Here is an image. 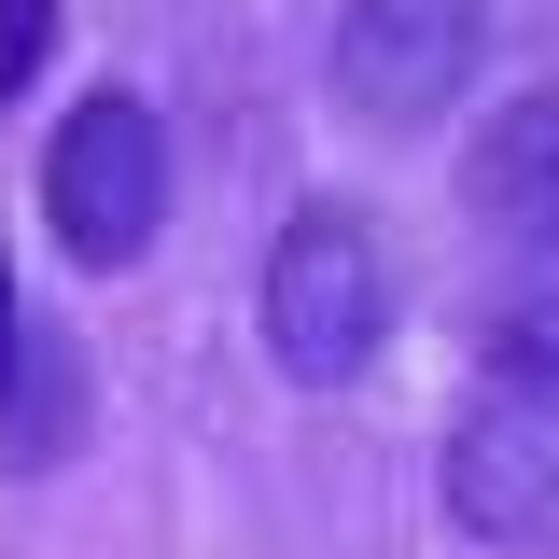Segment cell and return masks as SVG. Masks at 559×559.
Wrapping results in <instances>:
<instances>
[{
	"mask_svg": "<svg viewBox=\"0 0 559 559\" xmlns=\"http://www.w3.org/2000/svg\"><path fill=\"white\" fill-rule=\"evenodd\" d=\"M266 349L294 392H349L392 349V252L364 210H294L266 252Z\"/></svg>",
	"mask_w": 559,
	"mask_h": 559,
	"instance_id": "obj_1",
	"label": "cell"
},
{
	"mask_svg": "<svg viewBox=\"0 0 559 559\" xmlns=\"http://www.w3.org/2000/svg\"><path fill=\"white\" fill-rule=\"evenodd\" d=\"M43 210H57L70 266H140L154 224H168V127H154V98H127V84L70 98L57 154H43Z\"/></svg>",
	"mask_w": 559,
	"mask_h": 559,
	"instance_id": "obj_2",
	"label": "cell"
},
{
	"mask_svg": "<svg viewBox=\"0 0 559 559\" xmlns=\"http://www.w3.org/2000/svg\"><path fill=\"white\" fill-rule=\"evenodd\" d=\"M476 57H489V0H349L336 43H322V84H336L349 127L406 140L476 84Z\"/></svg>",
	"mask_w": 559,
	"mask_h": 559,
	"instance_id": "obj_3",
	"label": "cell"
},
{
	"mask_svg": "<svg viewBox=\"0 0 559 559\" xmlns=\"http://www.w3.org/2000/svg\"><path fill=\"white\" fill-rule=\"evenodd\" d=\"M448 518L476 532V546H559V392L546 378H489L476 406L448 419Z\"/></svg>",
	"mask_w": 559,
	"mask_h": 559,
	"instance_id": "obj_4",
	"label": "cell"
},
{
	"mask_svg": "<svg viewBox=\"0 0 559 559\" xmlns=\"http://www.w3.org/2000/svg\"><path fill=\"white\" fill-rule=\"evenodd\" d=\"M462 210L476 224H518V238H559V84L503 98L489 140L462 154Z\"/></svg>",
	"mask_w": 559,
	"mask_h": 559,
	"instance_id": "obj_5",
	"label": "cell"
},
{
	"mask_svg": "<svg viewBox=\"0 0 559 559\" xmlns=\"http://www.w3.org/2000/svg\"><path fill=\"white\" fill-rule=\"evenodd\" d=\"M70 448H84V349H70L57 322H28L14 364H0V462L43 476V462H70Z\"/></svg>",
	"mask_w": 559,
	"mask_h": 559,
	"instance_id": "obj_6",
	"label": "cell"
},
{
	"mask_svg": "<svg viewBox=\"0 0 559 559\" xmlns=\"http://www.w3.org/2000/svg\"><path fill=\"white\" fill-rule=\"evenodd\" d=\"M489 378H546L559 392V238H532V266L489 308Z\"/></svg>",
	"mask_w": 559,
	"mask_h": 559,
	"instance_id": "obj_7",
	"label": "cell"
},
{
	"mask_svg": "<svg viewBox=\"0 0 559 559\" xmlns=\"http://www.w3.org/2000/svg\"><path fill=\"white\" fill-rule=\"evenodd\" d=\"M57 57V0H0V98H28Z\"/></svg>",
	"mask_w": 559,
	"mask_h": 559,
	"instance_id": "obj_8",
	"label": "cell"
},
{
	"mask_svg": "<svg viewBox=\"0 0 559 559\" xmlns=\"http://www.w3.org/2000/svg\"><path fill=\"white\" fill-rule=\"evenodd\" d=\"M14 336H28V322H14V252H0V364H14Z\"/></svg>",
	"mask_w": 559,
	"mask_h": 559,
	"instance_id": "obj_9",
	"label": "cell"
}]
</instances>
